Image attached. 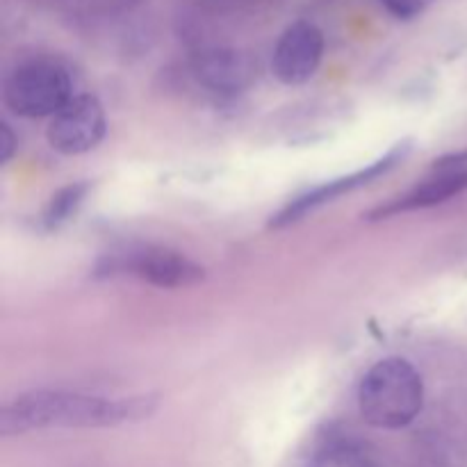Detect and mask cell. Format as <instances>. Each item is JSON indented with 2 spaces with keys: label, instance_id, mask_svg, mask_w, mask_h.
<instances>
[{
  "label": "cell",
  "instance_id": "cell-1",
  "mask_svg": "<svg viewBox=\"0 0 467 467\" xmlns=\"http://www.w3.org/2000/svg\"><path fill=\"white\" fill-rule=\"evenodd\" d=\"M158 409V400L141 397H99L64 390H32L9 401L0 413L3 436L35 429H105L140 422Z\"/></svg>",
  "mask_w": 467,
  "mask_h": 467
},
{
  "label": "cell",
  "instance_id": "cell-4",
  "mask_svg": "<svg viewBox=\"0 0 467 467\" xmlns=\"http://www.w3.org/2000/svg\"><path fill=\"white\" fill-rule=\"evenodd\" d=\"M409 153H410V140L397 141V144L383 155V158L374 160V162L368 164L365 169H358V171L349 173V176L336 178V181H328L324 182V185L313 187V190H308L306 194L296 196L295 201H290V203H287L285 208L272 219V226H287V223L306 217V214L313 213V210L331 203V201H336L337 196H345L349 194V192L358 190V187H365L369 185V182L379 181V178L386 176L388 171H392L397 164L404 162Z\"/></svg>",
  "mask_w": 467,
  "mask_h": 467
},
{
  "label": "cell",
  "instance_id": "cell-7",
  "mask_svg": "<svg viewBox=\"0 0 467 467\" xmlns=\"http://www.w3.org/2000/svg\"><path fill=\"white\" fill-rule=\"evenodd\" d=\"M322 57V30L310 21H296L278 36L272 57V71L283 85H304L317 73Z\"/></svg>",
  "mask_w": 467,
  "mask_h": 467
},
{
  "label": "cell",
  "instance_id": "cell-12",
  "mask_svg": "<svg viewBox=\"0 0 467 467\" xmlns=\"http://www.w3.org/2000/svg\"><path fill=\"white\" fill-rule=\"evenodd\" d=\"M379 3H381L392 16L409 21V18H415L420 16V14L427 12L436 0H379Z\"/></svg>",
  "mask_w": 467,
  "mask_h": 467
},
{
  "label": "cell",
  "instance_id": "cell-10",
  "mask_svg": "<svg viewBox=\"0 0 467 467\" xmlns=\"http://www.w3.org/2000/svg\"><path fill=\"white\" fill-rule=\"evenodd\" d=\"M308 467H377V463L360 442L333 436L310 454Z\"/></svg>",
  "mask_w": 467,
  "mask_h": 467
},
{
  "label": "cell",
  "instance_id": "cell-13",
  "mask_svg": "<svg viewBox=\"0 0 467 467\" xmlns=\"http://www.w3.org/2000/svg\"><path fill=\"white\" fill-rule=\"evenodd\" d=\"M14 149H16V137L9 130L7 123H3V128H0V160L7 162L14 155Z\"/></svg>",
  "mask_w": 467,
  "mask_h": 467
},
{
  "label": "cell",
  "instance_id": "cell-9",
  "mask_svg": "<svg viewBox=\"0 0 467 467\" xmlns=\"http://www.w3.org/2000/svg\"><path fill=\"white\" fill-rule=\"evenodd\" d=\"M467 190V171H433L424 182L415 185L404 196H397L390 203L381 205L369 214V219H388L395 214L410 213V210H424L441 205Z\"/></svg>",
  "mask_w": 467,
  "mask_h": 467
},
{
  "label": "cell",
  "instance_id": "cell-6",
  "mask_svg": "<svg viewBox=\"0 0 467 467\" xmlns=\"http://www.w3.org/2000/svg\"><path fill=\"white\" fill-rule=\"evenodd\" d=\"M48 144L62 155H82L105 137V112L96 96L78 94L50 119Z\"/></svg>",
  "mask_w": 467,
  "mask_h": 467
},
{
  "label": "cell",
  "instance_id": "cell-3",
  "mask_svg": "<svg viewBox=\"0 0 467 467\" xmlns=\"http://www.w3.org/2000/svg\"><path fill=\"white\" fill-rule=\"evenodd\" d=\"M73 99L71 73L55 59H32L5 82V103L26 119H53Z\"/></svg>",
  "mask_w": 467,
  "mask_h": 467
},
{
  "label": "cell",
  "instance_id": "cell-8",
  "mask_svg": "<svg viewBox=\"0 0 467 467\" xmlns=\"http://www.w3.org/2000/svg\"><path fill=\"white\" fill-rule=\"evenodd\" d=\"M194 78L213 94L237 96L254 82L255 64L242 50L213 48L194 59Z\"/></svg>",
  "mask_w": 467,
  "mask_h": 467
},
{
  "label": "cell",
  "instance_id": "cell-5",
  "mask_svg": "<svg viewBox=\"0 0 467 467\" xmlns=\"http://www.w3.org/2000/svg\"><path fill=\"white\" fill-rule=\"evenodd\" d=\"M109 274H130L140 281L150 283L155 287H192L205 278V269L190 260L178 251L158 249V246H146V249L128 251L117 255L108 265Z\"/></svg>",
  "mask_w": 467,
  "mask_h": 467
},
{
  "label": "cell",
  "instance_id": "cell-11",
  "mask_svg": "<svg viewBox=\"0 0 467 467\" xmlns=\"http://www.w3.org/2000/svg\"><path fill=\"white\" fill-rule=\"evenodd\" d=\"M87 194H89V182H71V185L62 187L59 192H55L53 199L48 201L44 210V228L55 231L62 223H67L68 219H73L80 210V205L85 203Z\"/></svg>",
  "mask_w": 467,
  "mask_h": 467
},
{
  "label": "cell",
  "instance_id": "cell-2",
  "mask_svg": "<svg viewBox=\"0 0 467 467\" xmlns=\"http://www.w3.org/2000/svg\"><path fill=\"white\" fill-rule=\"evenodd\" d=\"M424 406V381L404 358H383L365 372L358 410L377 429L409 427Z\"/></svg>",
  "mask_w": 467,
  "mask_h": 467
}]
</instances>
